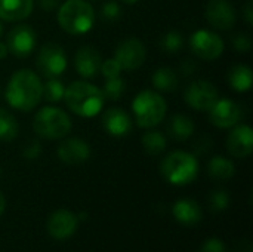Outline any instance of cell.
Wrapping results in <instances>:
<instances>
[{"label":"cell","instance_id":"obj_11","mask_svg":"<svg viewBox=\"0 0 253 252\" xmlns=\"http://www.w3.org/2000/svg\"><path fill=\"white\" fill-rule=\"evenodd\" d=\"M37 45V34L36 31L27 24L15 25L6 37V46L10 55L16 58H27L31 55Z\"/></svg>","mask_w":253,"mask_h":252},{"label":"cell","instance_id":"obj_42","mask_svg":"<svg viewBox=\"0 0 253 252\" xmlns=\"http://www.w3.org/2000/svg\"><path fill=\"white\" fill-rule=\"evenodd\" d=\"M4 208H6V199H4L3 193L0 192V215L4 212Z\"/></svg>","mask_w":253,"mask_h":252},{"label":"cell","instance_id":"obj_33","mask_svg":"<svg viewBox=\"0 0 253 252\" xmlns=\"http://www.w3.org/2000/svg\"><path fill=\"white\" fill-rule=\"evenodd\" d=\"M233 46L237 52L240 53H248L252 48V40H251V36L246 34V33H237L234 37H233Z\"/></svg>","mask_w":253,"mask_h":252},{"label":"cell","instance_id":"obj_1","mask_svg":"<svg viewBox=\"0 0 253 252\" xmlns=\"http://www.w3.org/2000/svg\"><path fill=\"white\" fill-rule=\"evenodd\" d=\"M4 98L12 108L24 113L31 111L43 98V83L40 76L28 68L15 71L6 85Z\"/></svg>","mask_w":253,"mask_h":252},{"label":"cell","instance_id":"obj_21","mask_svg":"<svg viewBox=\"0 0 253 252\" xmlns=\"http://www.w3.org/2000/svg\"><path fill=\"white\" fill-rule=\"evenodd\" d=\"M194 128L196 126L193 119L181 113L173 114L166 125L168 135L175 141H187L188 138H191L194 134Z\"/></svg>","mask_w":253,"mask_h":252},{"label":"cell","instance_id":"obj_7","mask_svg":"<svg viewBox=\"0 0 253 252\" xmlns=\"http://www.w3.org/2000/svg\"><path fill=\"white\" fill-rule=\"evenodd\" d=\"M36 68L42 77H59L67 68V55L64 48L53 42L44 43L39 49L36 58Z\"/></svg>","mask_w":253,"mask_h":252},{"label":"cell","instance_id":"obj_5","mask_svg":"<svg viewBox=\"0 0 253 252\" xmlns=\"http://www.w3.org/2000/svg\"><path fill=\"white\" fill-rule=\"evenodd\" d=\"M132 111L139 128L148 129L162 123L168 113L165 98L154 91H142L132 101Z\"/></svg>","mask_w":253,"mask_h":252},{"label":"cell","instance_id":"obj_17","mask_svg":"<svg viewBox=\"0 0 253 252\" xmlns=\"http://www.w3.org/2000/svg\"><path fill=\"white\" fill-rule=\"evenodd\" d=\"M101 64H102L101 53L90 45L82 46L80 49H77V52L74 55L76 71L83 79L95 77L101 70Z\"/></svg>","mask_w":253,"mask_h":252},{"label":"cell","instance_id":"obj_36","mask_svg":"<svg viewBox=\"0 0 253 252\" xmlns=\"http://www.w3.org/2000/svg\"><path fill=\"white\" fill-rule=\"evenodd\" d=\"M197 68H199L197 61H194V59H191V58H187V59H184L182 64L179 65V73H181L182 76H191L193 73L197 71Z\"/></svg>","mask_w":253,"mask_h":252},{"label":"cell","instance_id":"obj_44","mask_svg":"<svg viewBox=\"0 0 253 252\" xmlns=\"http://www.w3.org/2000/svg\"><path fill=\"white\" fill-rule=\"evenodd\" d=\"M1 33H3V25H1V19H0V36H1Z\"/></svg>","mask_w":253,"mask_h":252},{"label":"cell","instance_id":"obj_37","mask_svg":"<svg viewBox=\"0 0 253 252\" xmlns=\"http://www.w3.org/2000/svg\"><path fill=\"white\" fill-rule=\"evenodd\" d=\"M211 147H212V140L208 138V137H202V138L193 146V150L197 151L199 154H203V153H208Z\"/></svg>","mask_w":253,"mask_h":252},{"label":"cell","instance_id":"obj_8","mask_svg":"<svg viewBox=\"0 0 253 252\" xmlns=\"http://www.w3.org/2000/svg\"><path fill=\"white\" fill-rule=\"evenodd\" d=\"M190 48L199 59L213 61L219 58L225 49L222 37L209 30H197L190 36Z\"/></svg>","mask_w":253,"mask_h":252},{"label":"cell","instance_id":"obj_31","mask_svg":"<svg viewBox=\"0 0 253 252\" xmlns=\"http://www.w3.org/2000/svg\"><path fill=\"white\" fill-rule=\"evenodd\" d=\"M99 73H102V76H104L105 79H113V77H119V76H120L122 68H120V65L117 64V61L113 58V59H105V61H102Z\"/></svg>","mask_w":253,"mask_h":252},{"label":"cell","instance_id":"obj_3","mask_svg":"<svg viewBox=\"0 0 253 252\" xmlns=\"http://www.w3.org/2000/svg\"><path fill=\"white\" fill-rule=\"evenodd\" d=\"M58 24L68 34H84L95 24V10L86 0H67L58 9Z\"/></svg>","mask_w":253,"mask_h":252},{"label":"cell","instance_id":"obj_16","mask_svg":"<svg viewBox=\"0 0 253 252\" xmlns=\"http://www.w3.org/2000/svg\"><path fill=\"white\" fill-rule=\"evenodd\" d=\"M79 220L77 215L70 212L68 209H59L53 212L47 220V232L55 239H68L77 230Z\"/></svg>","mask_w":253,"mask_h":252},{"label":"cell","instance_id":"obj_4","mask_svg":"<svg viewBox=\"0 0 253 252\" xmlns=\"http://www.w3.org/2000/svg\"><path fill=\"white\" fill-rule=\"evenodd\" d=\"M160 171L168 183L173 186H185L196 180L199 174V162L194 154L175 150L162 160Z\"/></svg>","mask_w":253,"mask_h":252},{"label":"cell","instance_id":"obj_10","mask_svg":"<svg viewBox=\"0 0 253 252\" xmlns=\"http://www.w3.org/2000/svg\"><path fill=\"white\" fill-rule=\"evenodd\" d=\"M145 58H147V49L144 43L136 37H130L120 42L114 52V59L117 61L120 68L126 71H133L142 67Z\"/></svg>","mask_w":253,"mask_h":252},{"label":"cell","instance_id":"obj_22","mask_svg":"<svg viewBox=\"0 0 253 252\" xmlns=\"http://www.w3.org/2000/svg\"><path fill=\"white\" fill-rule=\"evenodd\" d=\"M253 74L251 67L237 64L228 71V83L237 92H246L252 88Z\"/></svg>","mask_w":253,"mask_h":252},{"label":"cell","instance_id":"obj_14","mask_svg":"<svg viewBox=\"0 0 253 252\" xmlns=\"http://www.w3.org/2000/svg\"><path fill=\"white\" fill-rule=\"evenodd\" d=\"M227 150L234 157H249L253 151L252 128L249 125L236 126L227 137Z\"/></svg>","mask_w":253,"mask_h":252},{"label":"cell","instance_id":"obj_13","mask_svg":"<svg viewBox=\"0 0 253 252\" xmlns=\"http://www.w3.org/2000/svg\"><path fill=\"white\" fill-rule=\"evenodd\" d=\"M208 113L211 123L219 129L233 128L242 119L240 105L227 98H218V101L208 110Z\"/></svg>","mask_w":253,"mask_h":252},{"label":"cell","instance_id":"obj_29","mask_svg":"<svg viewBox=\"0 0 253 252\" xmlns=\"http://www.w3.org/2000/svg\"><path fill=\"white\" fill-rule=\"evenodd\" d=\"M184 45V36L179 31H169L160 40V46L166 53H176Z\"/></svg>","mask_w":253,"mask_h":252},{"label":"cell","instance_id":"obj_2","mask_svg":"<svg viewBox=\"0 0 253 252\" xmlns=\"http://www.w3.org/2000/svg\"><path fill=\"white\" fill-rule=\"evenodd\" d=\"M74 114L80 117H93L96 116L104 105V95L99 88L92 83L77 80L65 88L62 98Z\"/></svg>","mask_w":253,"mask_h":252},{"label":"cell","instance_id":"obj_6","mask_svg":"<svg viewBox=\"0 0 253 252\" xmlns=\"http://www.w3.org/2000/svg\"><path fill=\"white\" fill-rule=\"evenodd\" d=\"M70 116L58 107H43L33 119L34 132L44 140H61L71 132Z\"/></svg>","mask_w":253,"mask_h":252},{"label":"cell","instance_id":"obj_32","mask_svg":"<svg viewBox=\"0 0 253 252\" xmlns=\"http://www.w3.org/2000/svg\"><path fill=\"white\" fill-rule=\"evenodd\" d=\"M120 4L117 1H107L102 4V9H101V16L105 19V21H116L117 18H120Z\"/></svg>","mask_w":253,"mask_h":252},{"label":"cell","instance_id":"obj_30","mask_svg":"<svg viewBox=\"0 0 253 252\" xmlns=\"http://www.w3.org/2000/svg\"><path fill=\"white\" fill-rule=\"evenodd\" d=\"M230 205V196L225 190H215L209 196V208L213 212H221Z\"/></svg>","mask_w":253,"mask_h":252},{"label":"cell","instance_id":"obj_23","mask_svg":"<svg viewBox=\"0 0 253 252\" xmlns=\"http://www.w3.org/2000/svg\"><path fill=\"white\" fill-rule=\"evenodd\" d=\"M208 172H209V177L216 181H227L234 177L236 166L230 159L216 156V157L211 159V162L208 165Z\"/></svg>","mask_w":253,"mask_h":252},{"label":"cell","instance_id":"obj_28","mask_svg":"<svg viewBox=\"0 0 253 252\" xmlns=\"http://www.w3.org/2000/svg\"><path fill=\"white\" fill-rule=\"evenodd\" d=\"M101 91L105 100L117 101L125 92V80L120 79V76L113 79H105V85Z\"/></svg>","mask_w":253,"mask_h":252},{"label":"cell","instance_id":"obj_24","mask_svg":"<svg viewBox=\"0 0 253 252\" xmlns=\"http://www.w3.org/2000/svg\"><path fill=\"white\" fill-rule=\"evenodd\" d=\"M151 80H153V86L162 92H173L178 89V85H179L176 71L169 67H162L156 70Z\"/></svg>","mask_w":253,"mask_h":252},{"label":"cell","instance_id":"obj_40","mask_svg":"<svg viewBox=\"0 0 253 252\" xmlns=\"http://www.w3.org/2000/svg\"><path fill=\"white\" fill-rule=\"evenodd\" d=\"M236 252H253L252 244H251V242H248V241L240 242V244H239V247H237V250H236Z\"/></svg>","mask_w":253,"mask_h":252},{"label":"cell","instance_id":"obj_26","mask_svg":"<svg viewBox=\"0 0 253 252\" xmlns=\"http://www.w3.org/2000/svg\"><path fill=\"white\" fill-rule=\"evenodd\" d=\"M18 122L15 116L6 108H0V141H12L18 137Z\"/></svg>","mask_w":253,"mask_h":252},{"label":"cell","instance_id":"obj_41","mask_svg":"<svg viewBox=\"0 0 253 252\" xmlns=\"http://www.w3.org/2000/svg\"><path fill=\"white\" fill-rule=\"evenodd\" d=\"M7 53H9V50H7L6 43H1L0 42V59H4L7 56Z\"/></svg>","mask_w":253,"mask_h":252},{"label":"cell","instance_id":"obj_19","mask_svg":"<svg viewBox=\"0 0 253 252\" xmlns=\"http://www.w3.org/2000/svg\"><path fill=\"white\" fill-rule=\"evenodd\" d=\"M36 0H0V19L16 22L28 18L33 12Z\"/></svg>","mask_w":253,"mask_h":252},{"label":"cell","instance_id":"obj_20","mask_svg":"<svg viewBox=\"0 0 253 252\" xmlns=\"http://www.w3.org/2000/svg\"><path fill=\"white\" fill-rule=\"evenodd\" d=\"M173 217L184 226H196L202 221L203 212L197 202L191 199H181L172 208Z\"/></svg>","mask_w":253,"mask_h":252},{"label":"cell","instance_id":"obj_38","mask_svg":"<svg viewBox=\"0 0 253 252\" xmlns=\"http://www.w3.org/2000/svg\"><path fill=\"white\" fill-rule=\"evenodd\" d=\"M243 16H245V21L248 22V25H252L253 24V6L252 0H248L245 7H243Z\"/></svg>","mask_w":253,"mask_h":252},{"label":"cell","instance_id":"obj_18","mask_svg":"<svg viewBox=\"0 0 253 252\" xmlns=\"http://www.w3.org/2000/svg\"><path fill=\"white\" fill-rule=\"evenodd\" d=\"M101 122H102V126H104L105 132L110 134L111 137H117V138L126 137L132 131V119L120 107L108 108L102 114Z\"/></svg>","mask_w":253,"mask_h":252},{"label":"cell","instance_id":"obj_34","mask_svg":"<svg viewBox=\"0 0 253 252\" xmlns=\"http://www.w3.org/2000/svg\"><path fill=\"white\" fill-rule=\"evenodd\" d=\"M42 154V146L37 140H31L22 149V156L28 160H34Z\"/></svg>","mask_w":253,"mask_h":252},{"label":"cell","instance_id":"obj_35","mask_svg":"<svg viewBox=\"0 0 253 252\" xmlns=\"http://www.w3.org/2000/svg\"><path fill=\"white\" fill-rule=\"evenodd\" d=\"M199 252H227V248H225V244L221 241V239H209L206 242L202 244Z\"/></svg>","mask_w":253,"mask_h":252},{"label":"cell","instance_id":"obj_15","mask_svg":"<svg viewBox=\"0 0 253 252\" xmlns=\"http://www.w3.org/2000/svg\"><path fill=\"white\" fill-rule=\"evenodd\" d=\"M56 153L65 165H82L90 157V147L82 138H68L58 146Z\"/></svg>","mask_w":253,"mask_h":252},{"label":"cell","instance_id":"obj_43","mask_svg":"<svg viewBox=\"0 0 253 252\" xmlns=\"http://www.w3.org/2000/svg\"><path fill=\"white\" fill-rule=\"evenodd\" d=\"M123 3H127V4H133V3H136L138 0H122Z\"/></svg>","mask_w":253,"mask_h":252},{"label":"cell","instance_id":"obj_39","mask_svg":"<svg viewBox=\"0 0 253 252\" xmlns=\"http://www.w3.org/2000/svg\"><path fill=\"white\" fill-rule=\"evenodd\" d=\"M37 3H39V7H42L46 12H50L58 7L59 0H37Z\"/></svg>","mask_w":253,"mask_h":252},{"label":"cell","instance_id":"obj_45","mask_svg":"<svg viewBox=\"0 0 253 252\" xmlns=\"http://www.w3.org/2000/svg\"><path fill=\"white\" fill-rule=\"evenodd\" d=\"M0 174H1V171H0Z\"/></svg>","mask_w":253,"mask_h":252},{"label":"cell","instance_id":"obj_25","mask_svg":"<svg viewBox=\"0 0 253 252\" xmlns=\"http://www.w3.org/2000/svg\"><path fill=\"white\" fill-rule=\"evenodd\" d=\"M142 147L145 150L147 154L150 156H159L165 151L166 146H168V140L166 137L159 132V131H148L142 135Z\"/></svg>","mask_w":253,"mask_h":252},{"label":"cell","instance_id":"obj_12","mask_svg":"<svg viewBox=\"0 0 253 252\" xmlns=\"http://www.w3.org/2000/svg\"><path fill=\"white\" fill-rule=\"evenodd\" d=\"M206 21L216 30H231L236 24L237 13L230 0H209L205 12Z\"/></svg>","mask_w":253,"mask_h":252},{"label":"cell","instance_id":"obj_9","mask_svg":"<svg viewBox=\"0 0 253 252\" xmlns=\"http://www.w3.org/2000/svg\"><path fill=\"white\" fill-rule=\"evenodd\" d=\"M184 98L191 108L197 111H208L218 101L219 94L212 82L199 79L185 88Z\"/></svg>","mask_w":253,"mask_h":252},{"label":"cell","instance_id":"obj_27","mask_svg":"<svg viewBox=\"0 0 253 252\" xmlns=\"http://www.w3.org/2000/svg\"><path fill=\"white\" fill-rule=\"evenodd\" d=\"M64 92L65 86L58 77L47 79V82L43 85V97L49 102H59L64 98Z\"/></svg>","mask_w":253,"mask_h":252}]
</instances>
